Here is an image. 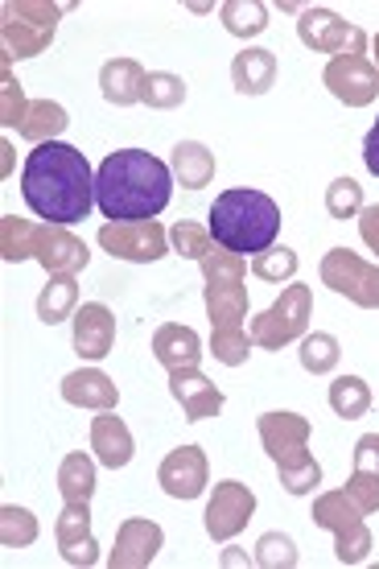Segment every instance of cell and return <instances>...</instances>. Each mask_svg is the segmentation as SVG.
Returning <instances> with one entry per match:
<instances>
[{
    "instance_id": "6da1fadb",
    "label": "cell",
    "mask_w": 379,
    "mask_h": 569,
    "mask_svg": "<svg viewBox=\"0 0 379 569\" xmlns=\"http://www.w3.org/2000/svg\"><path fill=\"white\" fill-rule=\"evenodd\" d=\"M21 194L26 207L50 228H71L83 223L96 207V173L74 144L42 141L26 157L21 170Z\"/></svg>"
},
{
    "instance_id": "7a4b0ae2",
    "label": "cell",
    "mask_w": 379,
    "mask_h": 569,
    "mask_svg": "<svg viewBox=\"0 0 379 569\" xmlns=\"http://www.w3.org/2000/svg\"><path fill=\"white\" fill-rule=\"evenodd\" d=\"M173 173L144 149H116L96 170V207L112 223H149L169 207Z\"/></svg>"
},
{
    "instance_id": "3957f363",
    "label": "cell",
    "mask_w": 379,
    "mask_h": 569,
    "mask_svg": "<svg viewBox=\"0 0 379 569\" xmlns=\"http://www.w3.org/2000/svg\"><path fill=\"white\" fill-rule=\"evenodd\" d=\"M207 231L231 257H260L281 236V207L260 190H223L207 214Z\"/></svg>"
},
{
    "instance_id": "277c9868",
    "label": "cell",
    "mask_w": 379,
    "mask_h": 569,
    "mask_svg": "<svg viewBox=\"0 0 379 569\" xmlns=\"http://www.w3.org/2000/svg\"><path fill=\"white\" fill-rule=\"evenodd\" d=\"M99 243L120 260H161L166 257V231L149 223H108L99 231Z\"/></svg>"
},
{
    "instance_id": "5b68a950",
    "label": "cell",
    "mask_w": 379,
    "mask_h": 569,
    "mask_svg": "<svg viewBox=\"0 0 379 569\" xmlns=\"http://www.w3.org/2000/svg\"><path fill=\"white\" fill-rule=\"evenodd\" d=\"M252 508H256L252 491H243L239 483H223L219 491H215L211 508H207V532H211L215 541H227V537H236L239 528L248 525Z\"/></svg>"
},
{
    "instance_id": "8992f818",
    "label": "cell",
    "mask_w": 379,
    "mask_h": 569,
    "mask_svg": "<svg viewBox=\"0 0 379 569\" xmlns=\"http://www.w3.org/2000/svg\"><path fill=\"white\" fill-rule=\"evenodd\" d=\"M116 342V318L108 306L87 301L83 310L74 313V351L83 359H103Z\"/></svg>"
},
{
    "instance_id": "52a82bcc",
    "label": "cell",
    "mask_w": 379,
    "mask_h": 569,
    "mask_svg": "<svg viewBox=\"0 0 379 569\" xmlns=\"http://www.w3.org/2000/svg\"><path fill=\"white\" fill-rule=\"evenodd\" d=\"M161 487H166L173 499H195L202 487H207V462L195 446H182L161 462Z\"/></svg>"
},
{
    "instance_id": "ba28073f",
    "label": "cell",
    "mask_w": 379,
    "mask_h": 569,
    "mask_svg": "<svg viewBox=\"0 0 379 569\" xmlns=\"http://www.w3.org/2000/svg\"><path fill=\"white\" fill-rule=\"evenodd\" d=\"M169 388H173V397L182 400V409H186V417H190V421L215 417L219 409H223V392H219L215 385H207L195 368L173 371V376H169Z\"/></svg>"
},
{
    "instance_id": "9c48e42d",
    "label": "cell",
    "mask_w": 379,
    "mask_h": 569,
    "mask_svg": "<svg viewBox=\"0 0 379 569\" xmlns=\"http://www.w3.org/2000/svg\"><path fill=\"white\" fill-rule=\"evenodd\" d=\"M326 83H330V91H335L338 100L367 103L379 91V74L367 62H359V58H338L335 67H330V74H326Z\"/></svg>"
},
{
    "instance_id": "30bf717a",
    "label": "cell",
    "mask_w": 379,
    "mask_h": 569,
    "mask_svg": "<svg viewBox=\"0 0 379 569\" xmlns=\"http://www.w3.org/2000/svg\"><path fill=\"white\" fill-rule=\"evenodd\" d=\"M153 351L169 371H186V368H198V359H202V339H198L190 327H161L153 339Z\"/></svg>"
},
{
    "instance_id": "8fae6325",
    "label": "cell",
    "mask_w": 379,
    "mask_h": 569,
    "mask_svg": "<svg viewBox=\"0 0 379 569\" xmlns=\"http://www.w3.org/2000/svg\"><path fill=\"white\" fill-rule=\"evenodd\" d=\"M157 549H161V528L149 525V520H128L120 528V545L112 553V566H144L153 561Z\"/></svg>"
},
{
    "instance_id": "7c38bea8",
    "label": "cell",
    "mask_w": 379,
    "mask_h": 569,
    "mask_svg": "<svg viewBox=\"0 0 379 569\" xmlns=\"http://www.w3.org/2000/svg\"><path fill=\"white\" fill-rule=\"evenodd\" d=\"M62 397L71 400V405H91V409H112L116 400H120V392H116V385L103 376V371H74V376H67L62 380Z\"/></svg>"
},
{
    "instance_id": "4fadbf2b",
    "label": "cell",
    "mask_w": 379,
    "mask_h": 569,
    "mask_svg": "<svg viewBox=\"0 0 379 569\" xmlns=\"http://www.w3.org/2000/svg\"><path fill=\"white\" fill-rule=\"evenodd\" d=\"M231 79L243 96H265L272 79H277V58L268 50H243V54L231 62Z\"/></svg>"
},
{
    "instance_id": "5bb4252c",
    "label": "cell",
    "mask_w": 379,
    "mask_h": 569,
    "mask_svg": "<svg viewBox=\"0 0 379 569\" xmlns=\"http://www.w3.org/2000/svg\"><path fill=\"white\" fill-rule=\"evenodd\" d=\"M58 541H62V553L74 566H91L96 561V541L87 537V503H71L67 516L58 520Z\"/></svg>"
},
{
    "instance_id": "9a60e30c",
    "label": "cell",
    "mask_w": 379,
    "mask_h": 569,
    "mask_svg": "<svg viewBox=\"0 0 379 569\" xmlns=\"http://www.w3.org/2000/svg\"><path fill=\"white\" fill-rule=\"evenodd\" d=\"M91 441H96L99 450V462L103 467H128V458H132V433L120 417H96V429H91Z\"/></svg>"
},
{
    "instance_id": "2e32d148",
    "label": "cell",
    "mask_w": 379,
    "mask_h": 569,
    "mask_svg": "<svg viewBox=\"0 0 379 569\" xmlns=\"http://www.w3.org/2000/svg\"><path fill=\"white\" fill-rule=\"evenodd\" d=\"M173 170H178L186 190H202L215 173V157L198 141H182L178 149H173Z\"/></svg>"
},
{
    "instance_id": "e0dca14e",
    "label": "cell",
    "mask_w": 379,
    "mask_h": 569,
    "mask_svg": "<svg viewBox=\"0 0 379 569\" xmlns=\"http://www.w3.org/2000/svg\"><path fill=\"white\" fill-rule=\"evenodd\" d=\"M144 83H149V79L141 74V67H137V62H108V67H103V96H108L112 103L141 100Z\"/></svg>"
},
{
    "instance_id": "ac0fdd59",
    "label": "cell",
    "mask_w": 379,
    "mask_h": 569,
    "mask_svg": "<svg viewBox=\"0 0 379 569\" xmlns=\"http://www.w3.org/2000/svg\"><path fill=\"white\" fill-rule=\"evenodd\" d=\"M335 38L342 42V38H359V33L342 26L335 13H322V9H318V13H306V21H301V42L318 46V50H335Z\"/></svg>"
},
{
    "instance_id": "d6986e66",
    "label": "cell",
    "mask_w": 379,
    "mask_h": 569,
    "mask_svg": "<svg viewBox=\"0 0 379 569\" xmlns=\"http://www.w3.org/2000/svg\"><path fill=\"white\" fill-rule=\"evenodd\" d=\"M330 405H335L338 417L355 421V417L367 413V405H371V392H367V385L359 380V376H342V380H335V385H330Z\"/></svg>"
},
{
    "instance_id": "ffe728a7",
    "label": "cell",
    "mask_w": 379,
    "mask_h": 569,
    "mask_svg": "<svg viewBox=\"0 0 379 569\" xmlns=\"http://www.w3.org/2000/svg\"><path fill=\"white\" fill-rule=\"evenodd\" d=\"M91 487H96V467L83 455H71L62 462V496H67V503H87Z\"/></svg>"
},
{
    "instance_id": "44dd1931",
    "label": "cell",
    "mask_w": 379,
    "mask_h": 569,
    "mask_svg": "<svg viewBox=\"0 0 379 569\" xmlns=\"http://www.w3.org/2000/svg\"><path fill=\"white\" fill-rule=\"evenodd\" d=\"M71 301H74V281H67V277H62V281H54L42 298H38V318H42L46 327H54V322H62V318H67Z\"/></svg>"
},
{
    "instance_id": "7402d4cb",
    "label": "cell",
    "mask_w": 379,
    "mask_h": 569,
    "mask_svg": "<svg viewBox=\"0 0 379 569\" xmlns=\"http://www.w3.org/2000/svg\"><path fill=\"white\" fill-rule=\"evenodd\" d=\"M301 363H306V371H313V376H322V371L335 368L338 363L335 335H309V339L301 342Z\"/></svg>"
},
{
    "instance_id": "603a6c76",
    "label": "cell",
    "mask_w": 379,
    "mask_h": 569,
    "mask_svg": "<svg viewBox=\"0 0 379 569\" xmlns=\"http://www.w3.org/2000/svg\"><path fill=\"white\" fill-rule=\"evenodd\" d=\"M223 21L231 33L252 38V33H265L268 13H265V4H223Z\"/></svg>"
},
{
    "instance_id": "cb8c5ba5",
    "label": "cell",
    "mask_w": 379,
    "mask_h": 569,
    "mask_svg": "<svg viewBox=\"0 0 379 569\" xmlns=\"http://www.w3.org/2000/svg\"><path fill=\"white\" fill-rule=\"evenodd\" d=\"M144 100L153 103V108H173V103L186 100V83L182 79H173V74H149Z\"/></svg>"
},
{
    "instance_id": "d4e9b609",
    "label": "cell",
    "mask_w": 379,
    "mask_h": 569,
    "mask_svg": "<svg viewBox=\"0 0 379 569\" xmlns=\"http://www.w3.org/2000/svg\"><path fill=\"white\" fill-rule=\"evenodd\" d=\"M326 207H330L335 219H347L351 211H359V207H363V190H359V182L338 178V182L330 186V194H326Z\"/></svg>"
},
{
    "instance_id": "484cf974",
    "label": "cell",
    "mask_w": 379,
    "mask_h": 569,
    "mask_svg": "<svg viewBox=\"0 0 379 569\" xmlns=\"http://www.w3.org/2000/svg\"><path fill=\"white\" fill-rule=\"evenodd\" d=\"M256 272L268 277V281H281V277H293L297 272V257L289 248H277V252H260L256 257Z\"/></svg>"
},
{
    "instance_id": "4316f807",
    "label": "cell",
    "mask_w": 379,
    "mask_h": 569,
    "mask_svg": "<svg viewBox=\"0 0 379 569\" xmlns=\"http://www.w3.org/2000/svg\"><path fill=\"white\" fill-rule=\"evenodd\" d=\"M260 566H297L293 541H289V537H277V532H268L265 541H260Z\"/></svg>"
},
{
    "instance_id": "83f0119b",
    "label": "cell",
    "mask_w": 379,
    "mask_h": 569,
    "mask_svg": "<svg viewBox=\"0 0 379 569\" xmlns=\"http://www.w3.org/2000/svg\"><path fill=\"white\" fill-rule=\"evenodd\" d=\"M173 243H178V248H182L186 257H207V240H202V236H198L195 228H178L173 231Z\"/></svg>"
},
{
    "instance_id": "f1b7e54d",
    "label": "cell",
    "mask_w": 379,
    "mask_h": 569,
    "mask_svg": "<svg viewBox=\"0 0 379 569\" xmlns=\"http://www.w3.org/2000/svg\"><path fill=\"white\" fill-rule=\"evenodd\" d=\"M363 161H367V170L379 178V120L371 124V132H367V141H363Z\"/></svg>"
},
{
    "instance_id": "f546056e",
    "label": "cell",
    "mask_w": 379,
    "mask_h": 569,
    "mask_svg": "<svg viewBox=\"0 0 379 569\" xmlns=\"http://www.w3.org/2000/svg\"><path fill=\"white\" fill-rule=\"evenodd\" d=\"M363 240L376 248V257H379V207H367L363 211Z\"/></svg>"
}]
</instances>
